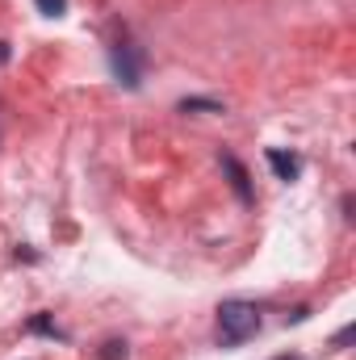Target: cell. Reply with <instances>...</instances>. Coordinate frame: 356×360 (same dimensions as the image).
Segmentation results:
<instances>
[{
    "instance_id": "obj_5",
    "label": "cell",
    "mask_w": 356,
    "mask_h": 360,
    "mask_svg": "<svg viewBox=\"0 0 356 360\" xmlns=\"http://www.w3.org/2000/svg\"><path fill=\"white\" fill-rule=\"evenodd\" d=\"M38 4V13H46V17H63L68 13V0H34Z\"/></svg>"
},
{
    "instance_id": "obj_4",
    "label": "cell",
    "mask_w": 356,
    "mask_h": 360,
    "mask_svg": "<svg viewBox=\"0 0 356 360\" xmlns=\"http://www.w3.org/2000/svg\"><path fill=\"white\" fill-rule=\"evenodd\" d=\"M222 168L231 172V180H235V188H239V197H252V188H248V172H243V168H239V164H235L231 155L222 160Z\"/></svg>"
},
{
    "instance_id": "obj_3",
    "label": "cell",
    "mask_w": 356,
    "mask_h": 360,
    "mask_svg": "<svg viewBox=\"0 0 356 360\" xmlns=\"http://www.w3.org/2000/svg\"><path fill=\"white\" fill-rule=\"evenodd\" d=\"M268 164L276 168V176H281V180H293L298 172H302V160H298V155H281V151H268Z\"/></svg>"
},
{
    "instance_id": "obj_6",
    "label": "cell",
    "mask_w": 356,
    "mask_h": 360,
    "mask_svg": "<svg viewBox=\"0 0 356 360\" xmlns=\"http://www.w3.org/2000/svg\"><path fill=\"white\" fill-rule=\"evenodd\" d=\"M101 360H126V344H122V340H109V344L101 348Z\"/></svg>"
},
{
    "instance_id": "obj_1",
    "label": "cell",
    "mask_w": 356,
    "mask_h": 360,
    "mask_svg": "<svg viewBox=\"0 0 356 360\" xmlns=\"http://www.w3.org/2000/svg\"><path fill=\"white\" fill-rule=\"evenodd\" d=\"M260 331V310L252 302H222L218 306V335L222 344H243Z\"/></svg>"
},
{
    "instance_id": "obj_2",
    "label": "cell",
    "mask_w": 356,
    "mask_h": 360,
    "mask_svg": "<svg viewBox=\"0 0 356 360\" xmlns=\"http://www.w3.org/2000/svg\"><path fill=\"white\" fill-rule=\"evenodd\" d=\"M113 72H117L130 89H139V63H134V51H130V46L113 51Z\"/></svg>"
},
{
    "instance_id": "obj_7",
    "label": "cell",
    "mask_w": 356,
    "mask_h": 360,
    "mask_svg": "<svg viewBox=\"0 0 356 360\" xmlns=\"http://www.w3.org/2000/svg\"><path fill=\"white\" fill-rule=\"evenodd\" d=\"M8 63V42H0V68Z\"/></svg>"
},
{
    "instance_id": "obj_8",
    "label": "cell",
    "mask_w": 356,
    "mask_h": 360,
    "mask_svg": "<svg viewBox=\"0 0 356 360\" xmlns=\"http://www.w3.org/2000/svg\"><path fill=\"white\" fill-rule=\"evenodd\" d=\"M276 360H298V356H293V352H289V356H276Z\"/></svg>"
}]
</instances>
